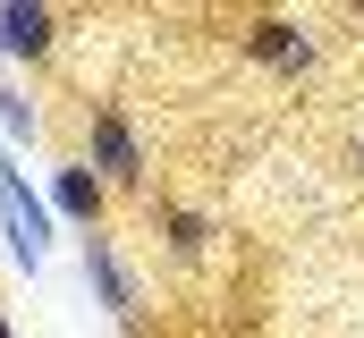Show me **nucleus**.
Returning a JSON list of instances; mask_svg holds the SVG:
<instances>
[{
    "label": "nucleus",
    "mask_w": 364,
    "mask_h": 338,
    "mask_svg": "<svg viewBox=\"0 0 364 338\" xmlns=\"http://www.w3.org/2000/svg\"><path fill=\"white\" fill-rule=\"evenodd\" d=\"M246 51H255L263 68H279V77H305V68H314V34H305L296 17H255V26H246Z\"/></svg>",
    "instance_id": "nucleus-3"
},
{
    "label": "nucleus",
    "mask_w": 364,
    "mask_h": 338,
    "mask_svg": "<svg viewBox=\"0 0 364 338\" xmlns=\"http://www.w3.org/2000/svg\"><path fill=\"white\" fill-rule=\"evenodd\" d=\"M161 229H170V254H186V262L212 246V220L203 212H161Z\"/></svg>",
    "instance_id": "nucleus-7"
},
{
    "label": "nucleus",
    "mask_w": 364,
    "mask_h": 338,
    "mask_svg": "<svg viewBox=\"0 0 364 338\" xmlns=\"http://www.w3.org/2000/svg\"><path fill=\"white\" fill-rule=\"evenodd\" d=\"M93 169H102V186H144V144H136V127L119 119V110H93Z\"/></svg>",
    "instance_id": "nucleus-2"
},
{
    "label": "nucleus",
    "mask_w": 364,
    "mask_h": 338,
    "mask_svg": "<svg viewBox=\"0 0 364 338\" xmlns=\"http://www.w3.org/2000/svg\"><path fill=\"white\" fill-rule=\"evenodd\" d=\"M0 338H17V330H9V313H0Z\"/></svg>",
    "instance_id": "nucleus-9"
},
{
    "label": "nucleus",
    "mask_w": 364,
    "mask_h": 338,
    "mask_svg": "<svg viewBox=\"0 0 364 338\" xmlns=\"http://www.w3.org/2000/svg\"><path fill=\"white\" fill-rule=\"evenodd\" d=\"M102 203H110V186H102V169L93 161H68V169H51V212L60 220H77V229H102Z\"/></svg>",
    "instance_id": "nucleus-5"
},
{
    "label": "nucleus",
    "mask_w": 364,
    "mask_h": 338,
    "mask_svg": "<svg viewBox=\"0 0 364 338\" xmlns=\"http://www.w3.org/2000/svg\"><path fill=\"white\" fill-rule=\"evenodd\" d=\"M85 279H93V296L110 305V322H136V313H144V296H136V279H127V262H119V246H110L102 229L85 237Z\"/></svg>",
    "instance_id": "nucleus-4"
},
{
    "label": "nucleus",
    "mask_w": 364,
    "mask_h": 338,
    "mask_svg": "<svg viewBox=\"0 0 364 338\" xmlns=\"http://www.w3.org/2000/svg\"><path fill=\"white\" fill-rule=\"evenodd\" d=\"M0 237H9V254L26 271H43V254H51V195L26 186L17 153H0Z\"/></svg>",
    "instance_id": "nucleus-1"
},
{
    "label": "nucleus",
    "mask_w": 364,
    "mask_h": 338,
    "mask_svg": "<svg viewBox=\"0 0 364 338\" xmlns=\"http://www.w3.org/2000/svg\"><path fill=\"white\" fill-rule=\"evenodd\" d=\"M0 136H9V144H34V102H26L17 84H0Z\"/></svg>",
    "instance_id": "nucleus-8"
},
{
    "label": "nucleus",
    "mask_w": 364,
    "mask_h": 338,
    "mask_svg": "<svg viewBox=\"0 0 364 338\" xmlns=\"http://www.w3.org/2000/svg\"><path fill=\"white\" fill-rule=\"evenodd\" d=\"M51 9H34V0H9L0 9V60H43L51 51Z\"/></svg>",
    "instance_id": "nucleus-6"
}]
</instances>
